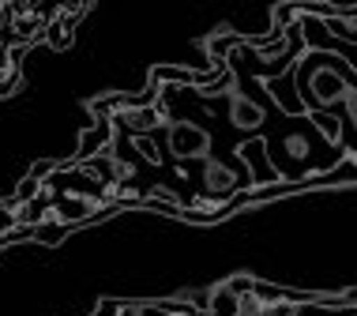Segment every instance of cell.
<instances>
[{"label": "cell", "instance_id": "obj_12", "mask_svg": "<svg viewBox=\"0 0 357 316\" xmlns=\"http://www.w3.org/2000/svg\"><path fill=\"white\" fill-rule=\"evenodd\" d=\"M42 193H45V185H42V181L23 177V181H19V188H15V200H12V204H15V207H19V204H34V200L42 196Z\"/></svg>", "mask_w": 357, "mask_h": 316}, {"label": "cell", "instance_id": "obj_18", "mask_svg": "<svg viewBox=\"0 0 357 316\" xmlns=\"http://www.w3.org/2000/svg\"><path fill=\"white\" fill-rule=\"evenodd\" d=\"M0 23H4V12H0Z\"/></svg>", "mask_w": 357, "mask_h": 316}, {"label": "cell", "instance_id": "obj_2", "mask_svg": "<svg viewBox=\"0 0 357 316\" xmlns=\"http://www.w3.org/2000/svg\"><path fill=\"white\" fill-rule=\"evenodd\" d=\"M166 151L173 158H199L204 162L211 151H215V136H211L207 128H199V124L192 121H169L166 124Z\"/></svg>", "mask_w": 357, "mask_h": 316}, {"label": "cell", "instance_id": "obj_1", "mask_svg": "<svg viewBox=\"0 0 357 316\" xmlns=\"http://www.w3.org/2000/svg\"><path fill=\"white\" fill-rule=\"evenodd\" d=\"M199 181H204V193H207L211 200L234 196L237 188H252V177H248L245 162H226V158H215V155L204 158Z\"/></svg>", "mask_w": 357, "mask_h": 316}, {"label": "cell", "instance_id": "obj_17", "mask_svg": "<svg viewBox=\"0 0 357 316\" xmlns=\"http://www.w3.org/2000/svg\"><path fill=\"white\" fill-rule=\"evenodd\" d=\"M117 316H147L143 305H128V309H117Z\"/></svg>", "mask_w": 357, "mask_h": 316}, {"label": "cell", "instance_id": "obj_3", "mask_svg": "<svg viewBox=\"0 0 357 316\" xmlns=\"http://www.w3.org/2000/svg\"><path fill=\"white\" fill-rule=\"evenodd\" d=\"M237 162H245V170H248V177H252V188H271L278 185V170L271 166V158H267V140L264 136H252V140H245L237 147Z\"/></svg>", "mask_w": 357, "mask_h": 316}, {"label": "cell", "instance_id": "obj_9", "mask_svg": "<svg viewBox=\"0 0 357 316\" xmlns=\"http://www.w3.org/2000/svg\"><path fill=\"white\" fill-rule=\"evenodd\" d=\"M151 83H188V87H204V83H211V72H188V68L158 64V68L151 72Z\"/></svg>", "mask_w": 357, "mask_h": 316}, {"label": "cell", "instance_id": "obj_10", "mask_svg": "<svg viewBox=\"0 0 357 316\" xmlns=\"http://www.w3.org/2000/svg\"><path fill=\"white\" fill-rule=\"evenodd\" d=\"M308 124H312L327 143H339V136H342V121L335 117V113H308Z\"/></svg>", "mask_w": 357, "mask_h": 316}, {"label": "cell", "instance_id": "obj_14", "mask_svg": "<svg viewBox=\"0 0 357 316\" xmlns=\"http://www.w3.org/2000/svg\"><path fill=\"white\" fill-rule=\"evenodd\" d=\"M297 313H301V305H297V301H267L259 316H297Z\"/></svg>", "mask_w": 357, "mask_h": 316}, {"label": "cell", "instance_id": "obj_16", "mask_svg": "<svg viewBox=\"0 0 357 316\" xmlns=\"http://www.w3.org/2000/svg\"><path fill=\"white\" fill-rule=\"evenodd\" d=\"M53 170H56V162L53 158H42V162H34V166H31V174H26V177H34V181H42V185H45V177H50Z\"/></svg>", "mask_w": 357, "mask_h": 316}, {"label": "cell", "instance_id": "obj_6", "mask_svg": "<svg viewBox=\"0 0 357 316\" xmlns=\"http://www.w3.org/2000/svg\"><path fill=\"white\" fill-rule=\"evenodd\" d=\"M98 204H102V196H94V193H64L53 200V218L64 226L83 223V218H91V211Z\"/></svg>", "mask_w": 357, "mask_h": 316}, {"label": "cell", "instance_id": "obj_11", "mask_svg": "<svg viewBox=\"0 0 357 316\" xmlns=\"http://www.w3.org/2000/svg\"><path fill=\"white\" fill-rule=\"evenodd\" d=\"M64 234H68V226L56 223V218H45V223L31 226V237H34V241H42V245H56V241H64Z\"/></svg>", "mask_w": 357, "mask_h": 316}, {"label": "cell", "instance_id": "obj_8", "mask_svg": "<svg viewBox=\"0 0 357 316\" xmlns=\"http://www.w3.org/2000/svg\"><path fill=\"white\" fill-rule=\"evenodd\" d=\"M113 143V124L109 121H98L94 128H86L79 136V151H75V162H86L91 155H98V151H105Z\"/></svg>", "mask_w": 357, "mask_h": 316}, {"label": "cell", "instance_id": "obj_15", "mask_svg": "<svg viewBox=\"0 0 357 316\" xmlns=\"http://www.w3.org/2000/svg\"><path fill=\"white\" fill-rule=\"evenodd\" d=\"M136 147H139V155L147 158L151 166H158V162H162V155H158V147H154L151 136H136Z\"/></svg>", "mask_w": 357, "mask_h": 316}, {"label": "cell", "instance_id": "obj_13", "mask_svg": "<svg viewBox=\"0 0 357 316\" xmlns=\"http://www.w3.org/2000/svg\"><path fill=\"white\" fill-rule=\"evenodd\" d=\"M324 31L331 34V38H339V42H354V45H357V27L346 23V19H327Z\"/></svg>", "mask_w": 357, "mask_h": 316}, {"label": "cell", "instance_id": "obj_7", "mask_svg": "<svg viewBox=\"0 0 357 316\" xmlns=\"http://www.w3.org/2000/svg\"><path fill=\"white\" fill-rule=\"evenodd\" d=\"M117 128H132L136 136H147L154 124H162V110H154V105H139V110H121L117 117H113Z\"/></svg>", "mask_w": 357, "mask_h": 316}, {"label": "cell", "instance_id": "obj_5", "mask_svg": "<svg viewBox=\"0 0 357 316\" xmlns=\"http://www.w3.org/2000/svg\"><path fill=\"white\" fill-rule=\"evenodd\" d=\"M267 98L275 102V110L282 117H305V102L297 94V64L289 72H282L278 80H267Z\"/></svg>", "mask_w": 357, "mask_h": 316}, {"label": "cell", "instance_id": "obj_4", "mask_svg": "<svg viewBox=\"0 0 357 316\" xmlns=\"http://www.w3.org/2000/svg\"><path fill=\"white\" fill-rule=\"evenodd\" d=\"M226 121L234 124L237 132H259L267 121V110L256 98H248V91L229 87L226 91Z\"/></svg>", "mask_w": 357, "mask_h": 316}]
</instances>
